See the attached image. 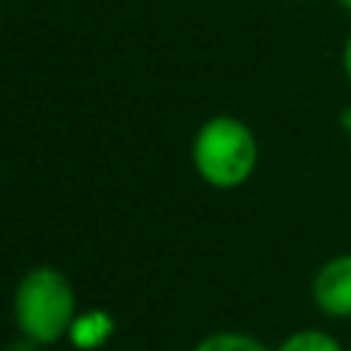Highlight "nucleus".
Listing matches in <instances>:
<instances>
[{
	"mask_svg": "<svg viewBox=\"0 0 351 351\" xmlns=\"http://www.w3.org/2000/svg\"><path fill=\"white\" fill-rule=\"evenodd\" d=\"M336 3H339V6H342V10H346V12H348V16H351V0H336Z\"/></svg>",
	"mask_w": 351,
	"mask_h": 351,
	"instance_id": "obj_10",
	"label": "nucleus"
},
{
	"mask_svg": "<svg viewBox=\"0 0 351 351\" xmlns=\"http://www.w3.org/2000/svg\"><path fill=\"white\" fill-rule=\"evenodd\" d=\"M114 330H117V321H114L111 311L86 308V311H77V317L71 321L65 342L74 351H99V348H105L111 342Z\"/></svg>",
	"mask_w": 351,
	"mask_h": 351,
	"instance_id": "obj_4",
	"label": "nucleus"
},
{
	"mask_svg": "<svg viewBox=\"0 0 351 351\" xmlns=\"http://www.w3.org/2000/svg\"><path fill=\"white\" fill-rule=\"evenodd\" d=\"M348 351H351V346H348Z\"/></svg>",
	"mask_w": 351,
	"mask_h": 351,
	"instance_id": "obj_12",
	"label": "nucleus"
},
{
	"mask_svg": "<svg viewBox=\"0 0 351 351\" xmlns=\"http://www.w3.org/2000/svg\"><path fill=\"white\" fill-rule=\"evenodd\" d=\"M311 302L330 321H351V250L330 256L315 271Z\"/></svg>",
	"mask_w": 351,
	"mask_h": 351,
	"instance_id": "obj_3",
	"label": "nucleus"
},
{
	"mask_svg": "<svg viewBox=\"0 0 351 351\" xmlns=\"http://www.w3.org/2000/svg\"><path fill=\"white\" fill-rule=\"evenodd\" d=\"M287 3H296V0H287Z\"/></svg>",
	"mask_w": 351,
	"mask_h": 351,
	"instance_id": "obj_11",
	"label": "nucleus"
},
{
	"mask_svg": "<svg viewBox=\"0 0 351 351\" xmlns=\"http://www.w3.org/2000/svg\"><path fill=\"white\" fill-rule=\"evenodd\" d=\"M6 351H40V346H34V342L22 339V342H16V346H10Z\"/></svg>",
	"mask_w": 351,
	"mask_h": 351,
	"instance_id": "obj_9",
	"label": "nucleus"
},
{
	"mask_svg": "<svg viewBox=\"0 0 351 351\" xmlns=\"http://www.w3.org/2000/svg\"><path fill=\"white\" fill-rule=\"evenodd\" d=\"M194 351H274V348H268L256 336L241 333V330H216V333L204 336L194 346Z\"/></svg>",
	"mask_w": 351,
	"mask_h": 351,
	"instance_id": "obj_6",
	"label": "nucleus"
},
{
	"mask_svg": "<svg viewBox=\"0 0 351 351\" xmlns=\"http://www.w3.org/2000/svg\"><path fill=\"white\" fill-rule=\"evenodd\" d=\"M191 167L204 185L237 191L259 170V139L237 114H213L191 136Z\"/></svg>",
	"mask_w": 351,
	"mask_h": 351,
	"instance_id": "obj_2",
	"label": "nucleus"
},
{
	"mask_svg": "<svg viewBox=\"0 0 351 351\" xmlns=\"http://www.w3.org/2000/svg\"><path fill=\"white\" fill-rule=\"evenodd\" d=\"M274 351H348V346H342L327 330L302 327V330H293L290 336H284Z\"/></svg>",
	"mask_w": 351,
	"mask_h": 351,
	"instance_id": "obj_5",
	"label": "nucleus"
},
{
	"mask_svg": "<svg viewBox=\"0 0 351 351\" xmlns=\"http://www.w3.org/2000/svg\"><path fill=\"white\" fill-rule=\"evenodd\" d=\"M77 311L74 284L56 265L28 268L12 290V324L22 339L40 348L65 342Z\"/></svg>",
	"mask_w": 351,
	"mask_h": 351,
	"instance_id": "obj_1",
	"label": "nucleus"
},
{
	"mask_svg": "<svg viewBox=\"0 0 351 351\" xmlns=\"http://www.w3.org/2000/svg\"><path fill=\"white\" fill-rule=\"evenodd\" d=\"M339 127H342V133H346V142H348V148H351V105L339 114Z\"/></svg>",
	"mask_w": 351,
	"mask_h": 351,
	"instance_id": "obj_8",
	"label": "nucleus"
},
{
	"mask_svg": "<svg viewBox=\"0 0 351 351\" xmlns=\"http://www.w3.org/2000/svg\"><path fill=\"white\" fill-rule=\"evenodd\" d=\"M339 62H342V74H346V80H348V86H351V31L346 34V40H342Z\"/></svg>",
	"mask_w": 351,
	"mask_h": 351,
	"instance_id": "obj_7",
	"label": "nucleus"
}]
</instances>
